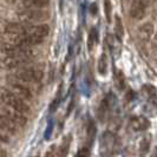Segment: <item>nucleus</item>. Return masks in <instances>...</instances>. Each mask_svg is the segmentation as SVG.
<instances>
[{"mask_svg":"<svg viewBox=\"0 0 157 157\" xmlns=\"http://www.w3.org/2000/svg\"><path fill=\"white\" fill-rule=\"evenodd\" d=\"M1 52L7 56H18V54H30L32 52V47H27L19 43H6L1 46Z\"/></svg>","mask_w":157,"mask_h":157,"instance_id":"7","label":"nucleus"},{"mask_svg":"<svg viewBox=\"0 0 157 157\" xmlns=\"http://www.w3.org/2000/svg\"><path fill=\"white\" fill-rule=\"evenodd\" d=\"M146 6L142 0H133L130 7V17L135 20H141L144 18L146 12Z\"/></svg>","mask_w":157,"mask_h":157,"instance_id":"10","label":"nucleus"},{"mask_svg":"<svg viewBox=\"0 0 157 157\" xmlns=\"http://www.w3.org/2000/svg\"><path fill=\"white\" fill-rule=\"evenodd\" d=\"M0 129L9 133H16L18 125L14 123V121L6 113V111L3 109L0 110Z\"/></svg>","mask_w":157,"mask_h":157,"instance_id":"9","label":"nucleus"},{"mask_svg":"<svg viewBox=\"0 0 157 157\" xmlns=\"http://www.w3.org/2000/svg\"><path fill=\"white\" fill-rule=\"evenodd\" d=\"M9 82H10V86H11L10 91H12L16 96L21 98L23 101H32L33 99V93L26 85H24L19 82H14V81H9Z\"/></svg>","mask_w":157,"mask_h":157,"instance_id":"8","label":"nucleus"},{"mask_svg":"<svg viewBox=\"0 0 157 157\" xmlns=\"http://www.w3.org/2000/svg\"><path fill=\"white\" fill-rule=\"evenodd\" d=\"M139 38L143 40H149L153 34V25L151 23H145L138 29Z\"/></svg>","mask_w":157,"mask_h":157,"instance_id":"13","label":"nucleus"},{"mask_svg":"<svg viewBox=\"0 0 157 157\" xmlns=\"http://www.w3.org/2000/svg\"><path fill=\"white\" fill-rule=\"evenodd\" d=\"M104 10H105V16L108 23L111 21V3L110 0H104Z\"/></svg>","mask_w":157,"mask_h":157,"instance_id":"17","label":"nucleus"},{"mask_svg":"<svg viewBox=\"0 0 157 157\" xmlns=\"http://www.w3.org/2000/svg\"><path fill=\"white\" fill-rule=\"evenodd\" d=\"M33 60V53L30 54H18V56H7L3 60V64L7 69H17L31 64Z\"/></svg>","mask_w":157,"mask_h":157,"instance_id":"5","label":"nucleus"},{"mask_svg":"<svg viewBox=\"0 0 157 157\" xmlns=\"http://www.w3.org/2000/svg\"><path fill=\"white\" fill-rule=\"evenodd\" d=\"M31 24L27 23H10L5 26V33L12 39V41H18L29 31Z\"/></svg>","mask_w":157,"mask_h":157,"instance_id":"4","label":"nucleus"},{"mask_svg":"<svg viewBox=\"0 0 157 157\" xmlns=\"http://www.w3.org/2000/svg\"><path fill=\"white\" fill-rule=\"evenodd\" d=\"M21 4L26 9H44L50 5V0H21Z\"/></svg>","mask_w":157,"mask_h":157,"instance_id":"12","label":"nucleus"},{"mask_svg":"<svg viewBox=\"0 0 157 157\" xmlns=\"http://www.w3.org/2000/svg\"><path fill=\"white\" fill-rule=\"evenodd\" d=\"M115 34H116L117 39L119 41H122L123 34H124V29H123V23H122L119 16H116L115 17Z\"/></svg>","mask_w":157,"mask_h":157,"instance_id":"14","label":"nucleus"},{"mask_svg":"<svg viewBox=\"0 0 157 157\" xmlns=\"http://www.w3.org/2000/svg\"><path fill=\"white\" fill-rule=\"evenodd\" d=\"M0 101L6 105L7 109H11L19 113L25 115L30 112V106L21 98H19L7 89H0Z\"/></svg>","mask_w":157,"mask_h":157,"instance_id":"2","label":"nucleus"},{"mask_svg":"<svg viewBox=\"0 0 157 157\" xmlns=\"http://www.w3.org/2000/svg\"><path fill=\"white\" fill-rule=\"evenodd\" d=\"M131 126H132V129L135 131H142V130L148 129L150 126V123L143 116H135L131 119Z\"/></svg>","mask_w":157,"mask_h":157,"instance_id":"11","label":"nucleus"},{"mask_svg":"<svg viewBox=\"0 0 157 157\" xmlns=\"http://www.w3.org/2000/svg\"><path fill=\"white\" fill-rule=\"evenodd\" d=\"M98 70L101 74H105L106 72V57L103 54L99 59V65H98Z\"/></svg>","mask_w":157,"mask_h":157,"instance_id":"18","label":"nucleus"},{"mask_svg":"<svg viewBox=\"0 0 157 157\" xmlns=\"http://www.w3.org/2000/svg\"><path fill=\"white\" fill-rule=\"evenodd\" d=\"M95 41H97V32H96V30H91L90 34H89V40H88V50L89 51L92 50Z\"/></svg>","mask_w":157,"mask_h":157,"instance_id":"16","label":"nucleus"},{"mask_svg":"<svg viewBox=\"0 0 157 157\" xmlns=\"http://www.w3.org/2000/svg\"><path fill=\"white\" fill-rule=\"evenodd\" d=\"M44 78V72L40 69L36 67H26L23 69L14 74L10 76L7 79L14 82H24V83H40Z\"/></svg>","mask_w":157,"mask_h":157,"instance_id":"3","label":"nucleus"},{"mask_svg":"<svg viewBox=\"0 0 157 157\" xmlns=\"http://www.w3.org/2000/svg\"><path fill=\"white\" fill-rule=\"evenodd\" d=\"M97 4H92L91 6H90V12H91V14L92 16H96L97 14Z\"/></svg>","mask_w":157,"mask_h":157,"instance_id":"20","label":"nucleus"},{"mask_svg":"<svg viewBox=\"0 0 157 157\" xmlns=\"http://www.w3.org/2000/svg\"><path fill=\"white\" fill-rule=\"evenodd\" d=\"M49 33H50V26L47 24L30 25L27 33L21 39H19L18 41H14V43H19V44H23L27 47H32V46L41 44L46 39Z\"/></svg>","mask_w":157,"mask_h":157,"instance_id":"1","label":"nucleus"},{"mask_svg":"<svg viewBox=\"0 0 157 157\" xmlns=\"http://www.w3.org/2000/svg\"><path fill=\"white\" fill-rule=\"evenodd\" d=\"M142 1L145 4L146 7H149V6H151V5L155 3V0H142Z\"/></svg>","mask_w":157,"mask_h":157,"instance_id":"21","label":"nucleus"},{"mask_svg":"<svg viewBox=\"0 0 157 157\" xmlns=\"http://www.w3.org/2000/svg\"><path fill=\"white\" fill-rule=\"evenodd\" d=\"M149 149H150V141H149V138H144L139 145V155L142 157L145 156L149 152Z\"/></svg>","mask_w":157,"mask_h":157,"instance_id":"15","label":"nucleus"},{"mask_svg":"<svg viewBox=\"0 0 157 157\" xmlns=\"http://www.w3.org/2000/svg\"><path fill=\"white\" fill-rule=\"evenodd\" d=\"M88 156H89V149L88 148L82 149L79 152H78V155H77V157H88Z\"/></svg>","mask_w":157,"mask_h":157,"instance_id":"19","label":"nucleus"},{"mask_svg":"<svg viewBox=\"0 0 157 157\" xmlns=\"http://www.w3.org/2000/svg\"><path fill=\"white\" fill-rule=\"evenodd\" d=\"M49 12L44 11L43 9H27L26 11L20 13L21 19L27 24L44 21L49 18Z\"/></svg>","mask_w":157,"mask_h":157,"instance_id":"6","label":"nucleus"}]
</instances>
